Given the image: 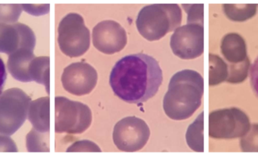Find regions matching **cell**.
<instances>
[{"label": "cell", "mask_w": 258, "mask_h": 157, "mask_svg": "<svg viewBox=\"0 0 258 157\" xmlns=\"http://www.w3.org/2000/svg\"><path fill=\"white\" fill-rule=\"evenodd\" d=\"M30 102V96L21 88H9L2 93L0 134L10 136L22 126L28 116Z\"/></svg>", "instance_id": "obj_5"}, {"label": "cell", "mask_w": 258, "mask_h": 157, "mask_svg": "<svg viewBox=\"0 0 258 157\" xmlns=\"http://www.w3.org/2000/svg\"><path fill=\"white\" fill-rule=\"evenodd\" d=\"M56 133L82 134L92 124V114L87 105L62 96L55 97Z\"/></svg>", "instance_id": "obj_4"}, {"label": "cell", "mask_w": 258, "mask_h": 157, "mask_svg": "<svg viewBox=\"0 0 258 157\" xmlns=\"http://www.w3.org/2000/svg\"><path fill=\"white\" fill-rule=\"evenodd\" d=\"M21 6L27 13L34 16L46 15L50 11L49 4H22Z\"/></svg>", "instance_id": "obj_26"}, {"label": "cell", "mask_w": 258, "mask_h": 157, "mask_svg": "<svg viewBox=\"0 0 258 157\" xmlns=\"http://www.w3.org/2000/svg\"><path fill=\"white\" fill-rule=\"evenodd\" d=\"M48 137L49 132L42 133L33 128L26 138L27 150L29 152H49Z\"/></svg>", "instance_id": "obj_20"}, {"label": "cell", "mask_w": 258, "mask_h": 157, "mask_svg": "<svg viewBox=\"0 0 258 157\" xmlns=\"http://www.w3.org/2000/svg\"><path fill=\"white\" fill-rule=\"evenodd\" d=\"M228 76V65L216 55L209 54V85L215 86L226 81Z\"/></svg>", "instance_id": "obj_19"}, {"label": "cell", "mask_w": 258, "mask_h": 157, "mask_svg": "<svg viewBox=\"0 0 258 157\" xmlns=\"http://www.w3.org/2000/svg\"><path fill=\"white\" fill-rule=\"evenodd\" d=\"M250 79L254 92L258 97V57L250 67Z\"/></svg>", "instance_id": "obj_28"}, {"label": "cell", "mask_w": 258, "mask_h": 157, "mask_svg": "<svg viewBox=\"0 0 258 157\" xmlns=\"http://www.w3.org/2000/svg\"><path fill=\"white\" fill-rule=\"evenodd\" d=\"M182 12L177 4H153L143 8L136 20L140 34L149 41L159 40L180 27Z\"/></svg>", "instance_id": "obj_3"}, {"label": "cell", "mask_w": 258, "mask_h": 157, "mask_svg": "<svg viewBox=\"0 0 258 157\" xmlns=\"http://www.w3.org/2000/svg\"><path fill=\"white\" fill-rule=\"evenodd\" d=\"M204 112H202L192 124L189 125L186 133V141L189 148L194 151L204 152Z\"/></svg>", "instance_id": "obj_17"}, {"label": "cell", "mask_w": 258, "mask_h": 157, "mask_svg": "<svg viewBox=\"0 0 258 157\" xmlns=\"http://www.w3.org/2000/svg\"><path fill=\"white\" fill-rule=\"evenodd\" d=\"M63 88L74 95L89 94L96 86L98 73L86 62H77L67 67L61 77Z\"/></svg>", "instance_id": "obj_10"}, {"label": "cell", "mask_w": 258, "mask_h": 157, "mask_svg": "<svg viewBox=\"0 0 258 157\" xmlns=\"http://www.w3.org/2000/svg\"><path fill=\"white\" fill-rule=\"evenodd\" d=\"M251 62L248 58L240 63H230L228 66V76L226 81L229 83H241L248 77Z\"/></svg>", "instance_id": "obj_21"}, {"label": "cell", "mask_w": 258, "mask_h": 157, "mask_svg": "<svg viewBox=\"0 0 258 157\" xmlns=\"http://www.w3.org/2000/svg\"><path fill=\"white\" fill-rule=\"evenodd\" d=\"M163 80L157 61L148 55H129L118 61L110 75L115 95L128 103H142L156 95Z\"/></svg>", "instance_id": "obj_1"}, {"label": "cell", "mask_w": 258, "mask_h": 157, "mask_svg": "<svg viewBox=\"0 0 258 157\" xmlns=\"http://www.w3.org/2000/svg\"><path fill=\"white\" fill-rule=\"evenodd\" d=\"M204 80L198 72L183 70L176 73L169 82L163 98V109L171 120L189 118L202 104Z\"/></svg>", "instance_id": "obj_2"}, {"label": "cell", "mask_w": 258, "mask_h": 157, "mask_svg": "<svg viewBox=\"0 0 258 157\" xmlns=\"http://www.w3.org/2000/svg\"><path fill=\"white\" fill-rule=\"evenodd\" d=\"M221 49L226 60L231 64L240 63L248 58L245 39L236 33H227L224 36Z\"/></svg>", "instance_id": "obj_15"}, {"label": "cell", "mask_w": 258, "mask_h": 157, "mask_svg": "<svg viewBox=\"0 0 258 157\" xmlns=\"http://www.w3.org/2000/svg\"><path fill=\"white\" fill-rule=\"evenodd\" d=\"M67 152H101V150L95 143L84 140L73 144L68 147Z\"/></svg>", "instance_id": "obj_25"}, {"label": "cell", "mask_w": 258, "mask_h": 157, "mask_svg": "<svg viewBox=\"0 0 258 157\" xmlns=\"http://www.w3.org/2000/svg\"><path fill=\"white\" fill-rule=\"evenodd\" d=\"M150 131L147 123L136 117H128L118 122L113 129L115 145L124 152L141 150L148 141Z\"/></svg>", "instance_id": "obj_8"}, {"label": "cell", "mask_w": 258, "mask_h": 157, "mask_svg": "<svg viewBox=\"0 0 258 157\" xmlns=\"http://www.w3.org/2000/svg\"><path fill=\"white\" fill-rule=\"evenodd\" d=\"M188 15L187 24H197L203 25L204 22V5H183Z\"/></svg>", "instance_id": "obj_24"}, {"label": "cell", "mask_w": 258, "mask_h": 157, "mask_svg": "<svg viewBox=\"0 0 258 157\" xmlns=\"http://www.w3.org/2000/svg\"><path fill=\"white\" fill-rule=\"evenodd\" d=\"M224 12L233 21H245L253 18L257 12V4H224Z\"/></svg>", "instance_id": "obj_18"}, {"label": "cell", "mask_w": 258, "mask_h": 157, "mask_svg": "<svg viewBox=\"0 0 258 157\" xmlns=\"http://www.w3.org/2000/svg\"><path fill=\"white\" fill-rule=\"evenodd\" d=\"M209 120V136L216 139L242 138L251 128L248 116L239 108L212 111Z\"/></svg>", "instance_id": "obj_7"}, {"label": "cell", "mask_w": 258, "mask_h": 157, "mask_svg": "<svg viewBox=\"0 0 258 157\" xmlns=\"http://www.w3.org/2000/svg\"><path fill=\"white\" fill-rule=\"evenodd\" d=\"M6 77H7V73H6V65H5L3 59L0 58V95L3 93Z\"/></svg>", "instance_id": "obj_29"}, {"label": "cell", "mask_w": 258, "mask_h": 157, "mask_svg": "<svg viewBox=\"0 0 258 157\" xmlns=\"http://www.w3.org/2000/svg\"><path fill=\"white\" fill-rule=\"evenodd\" d=\"M57 42L60 51L71 58L83 56L90 47V31L77 13L67 15L59 23Z\"/></svg>", "instance_id": "obj_6"}, {"label": "cell", "mask_w": 258, "mask_h": 157, "mask_svg": "<svg viewBox=\"0 0 258 157\" xmlns=\"http://www.w3.org/2000/svg\"><path fill=\"white\" fill-rule=\"evenodd\" d=\"M0 152H18L15 141L8 135H0Z\"/></svg>", "instance_id": "obj_27"}, {"label": "cell", "mask_w": 258, "mask_h": 157, "mask_svg": "<svg viewBox=\"0 0 258 157\" xmlns=\"http://www.w3.org/2000/svg\"><path fill=\"white\" fill-rule=\"evenodd\" d=\"M36 36L31 28L21 23H0V53L11 55L20 48L34 50Z\"/></svg>", "instance_id": "obj_12"}, {"label": "cell", "mask_w": 258, "mask_h": 157, "mask_svg": "<svg viewBox=\"0 0 258 157\" xmlns=\"http://www.w3.org/2000/svg\"><path fill=\"white\" fill-rule=\"evenodd\" d=\"M29 74L31 81L45 85L47 93L49 94L50 58L48 56L35 58L30 63Z\"/></svg>", "instance_id": "obj_16"}, {"label": "cell", "mask_w": 258, "mask_h": 157, "mask_svg": "<svg viewBox=\"0 0 258 157\" xmlns=\"http://www.w3.org/2000/svg\"><path fill=\"white\" fill-rule=\"evenodd\" d=\"M240 147L243 152H258V123L251 126L249 131L242 137Z\"/></svg>", "instance_id": "obj_23"}, {"label": "cell", "mask_w": 258, "mask_h": 157, "mask_svg": "<svg viewBox=\"0 0 258 157\" xmlns=\"http://www.w3.org/2000/svg\"><path fill=\"white\" fill-rule=\"evenodd\" d=\"M35 58L33 50L30 48H20L9 55L7 66L11 75L21 82H32L29 74V68Z\"/></svg>", "instance_id": "obj_13"}, {"label": "cell", "mask_w": 258, "mask_h": 157, "mask_svg": "<svg viewBox=\"0 0 258 157\" xmlns=\"http://www.w3.org/2000/svg\"><path fill=\"white\" fill-rule=\"evenodd\" d=\"M93 45L98 51L113 55L122 51L127 43L125 29L114 21H103L97 24L92 32Z\"/></svg>", "instance_id": "obj_11"}, {"label": "cell", "mask_w": 258, "mask_h": 157, "mask_svg": "<svg viewBox=\"0 0 258 157\" xmlns=\"http://www.w3.org/2000/svg\"><path fill=\"white\" fill-rule=\"evenodd\" d=\"M29 121L38 132L48 133L50 131V97H44L30 102Z\"/></svg>", "instance_id": "obj_14"}, {"label": "cell", "mask_w": 258, "mask_h": 157, "mask_svg": "<svg viewBox=\"0 0 258 157\" xmlns=\"http://www.w3.org/2000/svg\"><path fill=\"white\" fill-rule=\"evenodd\" d=\"M22 9L20 4H0V23L15 24L19 19Z\"/></svg>", "instance_id": "obj_22"}, {"label": "cell", "mask_w": 258, "mask_h": 157, "mask_svg": "<svg viewBox=\"0 0 258 157\" xmlns=\"http://www.w3.org/2000/svg\"><path fill=\"white\" fill-rule=\"evenodd\" d=\"M173 53L185 60L197 59L204 51V27L186 24L174 30L170 40Z\"/></svg>", "instance_id": "obj_9"}]
</instances>
